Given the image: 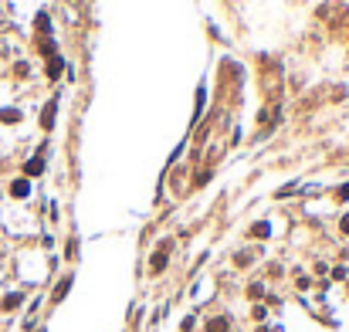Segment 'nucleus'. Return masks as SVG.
<instances>
[{
	"instance_id": "nucleus-2",
	"label": "nucleus",
	"mask_w": 349,
	"mask_h": 332,
	"mask_svg": "<svg viewBox=\"0 0 349 332\" xmlns=\"http://www.w3.org/2000/svg\"><path fill=\"white\" fill-rule=\"evenodd\" d=\"M24 194H27V180H17L14 183V197H24Z\"/></svg>"
},
{
	"instance_id": "nucleus-7",
	"label": "nucleus",
	"mask_w": 349,
	"mask_h": 332,
	"mask_svg": "<svg viewBox=\"0 0 349 332\" xmlns=\"http://www.w3.org/2000/svg\"><path fill=\"white\" fill-rule=\"evenodd\" d=\"M343 197H349V187H343Z\"/></svg>"
},
{
	"instance_id": "nucleus-6",
	"label": "nucleus",
	"mask_w": 349,
	"mask_h": 332,
	"mask_svg": "<svg viewBox=\"0 0 349 332\" xmlns=\"http://www.w3.org/2000/svg\"><path fill=\"white\" fill-rule=\"evenodd\" d=\"M343 231H349V217H346V220H343Z\"/></svg>"
},
{
	"instance_id": "nucleus-1",
	"label": "nucleus",
	"mask_w": 349,
	"mask_h": 332,
	"mask_svg": "<svg viewBox=\"0 0 349 332\" xmlns=\"http://www.w3.org/2000/svg\"><path fill=\"white\" fill-rule=\"evenodd\" d=\"M207 332H227V319H213L207 326Z\"/></svg>"
},
{
	"instance_id": "nucleus-3",
	"label": "nucleus",
	"mask_w": 349,
	"mask_h": 332,
	"mask_svg": "<svg viewBox=\"0 0 349 332\" xmlns=\"http://www.w3.org/2000/svg\"><path fill=\"white\" fill-rule=\"evenodd\" d=\"M27 173H31V176L41 173V159H31V163H27Z\"/></svg>"
},
{
	"instance_id": "nucleus-4",
	"label": "nucleus",
	"mask_w": 349,
	"mask_h": 332,
	"mask_svg": "<svg viewBox=\"0 0 349 332\" xmlns=\"http://www.w3.org/2000/svg\"><path fill=\"white\" fill-rule=\"evenodd\" d=\"M68 285H71V281H68V278H65V281H61V285H58V288H55V298H61V295H65V292H68Z\"/></svg>"
},
{
	"instance_id": "nucleus-5",
	"label": "nucleus",
	"mask_w": 349,
	"mask_h": 332,
	"mask_svg": "<svg viewBox=\"0 0 349 332\" xmlns=\"http://www.w3.org/2000/svg\"><path fill=\"white\" fill-rule=\"evenodd\" d=\"M17 302H20V295H10V298H3V309H14Z\"/></svg>"
}]
</instances>
